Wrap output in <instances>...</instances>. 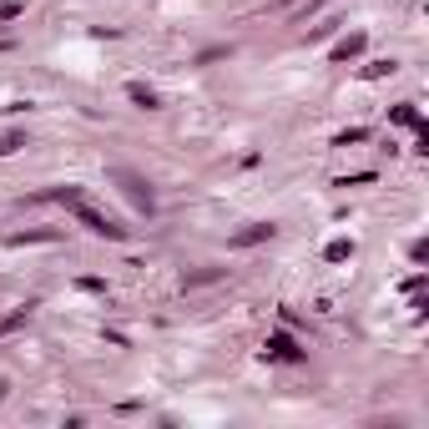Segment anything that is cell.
Here are the masks:
<instances>
[{
    "label": "cell",
    "mask_w": 429,
    "mask_h": 429,
    "mask_svg": "<svg viewBox=\"0 0 429 429\" xmlns=\"http://www.w3.org/2000/svg\"><path fill=\"white\" fill-rule=\"evenodd\" d=\"M71 207H76V218H81L86 227H91V232H101V238H126V227H121V223H112V218H106V212H96L91 202L81 197V192L71 197Z\"/></svg>",
    "instance_id": "1"
},
{
    "label": "cell",
    "mask_w": 429,
    "mask_h": 429,
    "mask_svg": "<svg viewBox=\"0 0 429 429\" xmlns=\"http://www.w3.org/2000/svg\"><path fill=\"white\" fill-rule=\"evenodd\" d=\"M116 177H121V187H126V197H132V202H137L142 212H152V187H146V182L137 177V172H126V167H121Z\"/></svg>",
    "instance_id": "2"
},
{
    "label": "cell",
    "mask_w": 429,
    "mask_h": 429,
    "mask_svg": "<svg viewBox=\"0 0 429 429\" xmlns=\"http://www.w3.org/2000/svg\"><path fill=\"white\" fill-rule=\"evenodd\" d=\"M268 354H273V359H288V363L303 359V349H293V338H288V333H273V338H268Z\"/></svg>",
    "instance_id": "3"
},
{
    "label": "cell",
    "mask_w": 429,
    "mask_h": 429,
    "mask_svg": "<svg viewBox=\"0 0 429 429\" xmlns=\"http://www.w3.org/2000/svg\"><path fill=\"white\" fill-rule=\"evenodd\" d=\"M263 238H273V223H253V227H243L232 243H238V248H253V243H263Z\"/></svg>",
    "instance_id": "4"
},
{
    "label": "cell",
    "mask_w": 429,
    "mask_h": 429,
    "mask_svg": "<svg viewBox=\"0 0 429 429\" xmlns=\"http://www.w3.org/2000/svg\"><path fill=\"white\" fill-rule=\"evenodd\" d=\"M359 51H363V36H349V40H338V46H333V61H349Z\"/></svg>",
    "instance_id": "5"
},
{
    "label": "cell",
    "mask_w": 429,
    "mask_h": 429,
    "mask_svg": "<svg viewBox=\"0 0 429 429\" xmlns=\"http://www.w3.org/2000/svg\"><path fill=\"white\" fill-rule=\"evenodd\" d=\"M394 121L409 126V132H419V112H414V106H394Z\"/></svg>",
    "instance_id": "6"
},
{
    "label": "cell",
    "mask_w": 429,
    "mask_h": 429,
    "mask_svg": "<svg viewBox=\"0 0 429 429\" xmlns=\"http://www.w3.org/2000/svg\"><path fill=\"white\" fill-rule=\"evenodd\" d=\"M343 257H354V243H349V238L329 243V263H343Z\"/></svg>",
    "instance_id": "7"
},
{
    "label": "cell",
    "mask_w": 429,
    "mask_h": 429,
    "mask_svg": "<svg viewBox=\"0 0 429 429\" xmlns=\"http://www.w3.org/2000/svg\"><path fill=\"white\" fill-rule=\"evenodd\" d=\"M126 96H132L137 106H146V112H152V106H157V96H152V91H146V86H126Z\"/></svg>",
    "instance_id": "8"
},
{
    "label": "cell",
    "mask_w": 429,
    "mask_h": 429,
    "mask_svg": "<svg viewBox=\"0 0 429 429\" xmlns=\"http://www.w3.org/2000/svg\"><path fill=\"white\" fill-rule=\"evenodd\" d=\"M20 146H26V137H20V132H10L6 142H0V157H10V152H20Z\"/></svg>",
    "instance_id": "9"
},
{
    "label": "cell",
    "mask_w": 429,
    "mask_h": 429,
    "mask_svg": "<svg viewBox=\"0 0 429 429\" xmlns=\"http://www.w3.org/2000/svg\"><path fill=\"white\" fill-rule=\"evenodd\" d=\"M20 15V6H15V0H6V6H0V20H15Z\"/></svg>",
    "instance_id": "10"
}]
</instances>
